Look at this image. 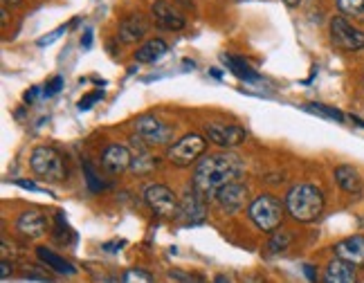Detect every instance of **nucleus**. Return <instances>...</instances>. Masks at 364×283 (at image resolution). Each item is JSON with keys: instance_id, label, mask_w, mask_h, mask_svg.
<instances>
[{"instance_id": "nucleus-32", "label": "nucleus", "mask_w": 364, "mask_h": 283, "mask_svg": "<svg viewBox=\"0 0 364 283\" xmlns=\"http://www.w3.org/2000/svg\"><path fill=\"white\" fill-rule=\"evenodd\" d=\"M14 185L16 187H21V189H25V191H38V193H48V196H52L48 189H43V187H38L36 182H32V180H14Z\"/></svg>"}, {"instance_id": "nucleus-12", "label": "nucleus", "mask_w": 364, "mask_h": 283, "mask_svg": "<svg viewBox=\"0 0 364 283\" xmlns=\"http://www.w3.org/2000/svg\"><path fill=\"white\" fill-rule=\"evenodd\" d=\"M151 18L158 27L169 32H180L182 27H185V16H182L173 5L166 3V0H156V3L151 5Z\"/></svg>"}, {"instance_id": "nucleus-17", "label": "nucleus", "mask_w": 364, "mask_h": 283, "mask_svg": "<svg viewBox=\"0 0 364 283\" xmlns=\"http://www.w3.org/2000/svg\"><path fill=\"white\" fill-rule=\"evenodd\" d=\"M46 228H48V220L41 211H25L16 220V230L27 238H41L46 234Z\"/></svg>"}, {"instance_id": "nucleus-29", "label": "nucleus", "mask_w": 364, "mask_h": 283, "mask_svg": "<svg viewBox=\"0 0 364 283\" xmlns=\"http://www.w3.org/2000/svg\"><path fill=\"white\" fill-rule=\"evenodd\" d=\"M100 99H104V90H92V92H88L79 102V110H90L97 102H100Z\"/></svg>"}, {"instance_id": "nucleus-1", "label": "nucleus", "mask_w": 364, "mask_h": 283, "mask_svg": "<svg viewBox=\"0 0 364 283\" xmlns=\"http://www.w3.org/2000/svg\"><path fill=\"white\" fill-rule=\"evenodd\" d=\"M243 171V160L232 151L207 155V158L198 160L193 169V189L200 191L205 198H212L220 187L230 185V182H239Z\"/></svg>"}, {"instance_id": "nucleus-28", "label": "nucleus", "mask_w": 364, "mask_h": 283, "mask_svg": "<svg viewBox=\"0 0 364 283\" xmlns=\"http://www.w3.org/2000/svg\"><path fill=\"white\" fill-rule=\"evenodd\" d=\"M83 171H86V182H88V189L92 191V193H97V191H102L104 189V182L97 178V173H95V169L88 164V162H83Z\"/></svg>"}, {"instance_id": "nucleus-20", "label": "nucleus", "mask_w": 364, "mask_h": 283, "mask_svg": "<svg viewBox=\"0 0 364 283\" xmlns=\"http://www.w3.org/2000/svg\"><path fill=\"white\" fill-rule=\"evenodd\" d=\"M166 52H169V46H166L164 38H151V41H146V43L139 46L133 56H135L137 63H156Z\"/></svg>"}, {"instance_id": "nucleus-15", "label": "nucleus", "mask_w": 364, "mask_h": 283, "mask_svg": "<svg viewBox=\"0 0 364 283\" xmlns=\"http://www.w3.org/2000/svg\"><path fill=\"white\" fill-rule=\"evenodd\" d=\"M131 160H133L131 151L122 144H110L102 153V166L113 176H119L126 169H131Z\"/></svg>"}, {"instance_id": "nucleus-24", "label": "nucleus", "mask_w": 364, "mask_h": 283, "mask_svg": "<svg viewBox=\"0 0 364 283\" xmlns=\"http://www.w3.org/2000/svg\"><path fill=\"white\" fill-rule=\"evenodd\" d=\"M292 243V234L290 232H274L270 243H268V250L270 254H279V252H286Z\"/></svg>"}, {"instance_id": "nucleus-9", "label": "nucleus", "mask_w": 364, "mask_h": 283, "mask_svg": "<svg viewBox=\"0 0 364 283\" xmlns=\"http://www.w3.org/2000/svg\"><path fill=\"white\" fill-rule=\"evenodd\" d=\"M205 137L220 149H236L247 139V131L236 124H207Z\"/></svg>"}, {"instance_id": "nucleus-18", "label": "nucleus", "mask_w": 364, "mask_h": 283, "mask_svg": "<svg viewBox=\"0 0 364 283\" xmlns=\"http://www.w3.org/2000/svg\"><path fill=\"white\" fill-rule=\"evenodd\" d=\"M333 178L335 182L346 191V193H353L358 196L362 191V176L355 166L351 164H340V166H335V171H333Z\"/></svg>"}, {"instance_id": "nucleus-4", "label": "nucleus", "mask_w": 364, "mask_h": 283, "mask_svg": "<svg viewBox=\"0 0 364 283\" xmlns=\"http://www.w3.org/2000/svg\"><path fill=\"white\" fill-rule=\"evenodd\" d=\"M30 166L41 180L48 182H63L68 176L63 155L52 146H36L30 155Z\"/></svg>"}, {"instance_id": "nucleus-23", "label": "nucleus", "mask_w": 364, "mask_h": 283, "mask_svg": "<svg viewBox=\"0 0 364 283\" xmlns=\"http://www.w3.org/2000/svg\"><path fill=\"white\" fill-rule=\"evenodd\" d=\"M304 110L315 112V115L326 117V119H333V122H344V119H346V117H344V112H342V110H338L335 106H324V104H306V106H304Z\"/></svg>"}, {"instance_id": "nucleus-22", "label": "nucleus", "mask_w": 364, "mask_h": 283, "mask_svg": "<svg viewBox=\"0 0 364 283\" xmlns=\"http://www.w3.org/2000/svg\"><path fill=\"white\" fill-rule=\"evenodd\" d=\"M36 257L43 261L50 270H54V272H59V274H68V277H73V274H77V267L70 263V261H65L63 257H59L57 252H52V250H48V247H38L36 250Z\"/></svg>"}, {"instance_id": "nucleus-19", "label": "nucleus", "mask_w": 364, "mask_h": 283, "mask_svg": "<svg viewBox=\"0 0 364 283\" xmlns=\"http://www.w3.org/2000/svg\"><path fill=\"white\" fill-rule=\"evenodd\" d=\"M158 164H160L158 158H156V155H151L146 144H144L142 139H139V149L133 153V160H131V171L135 176H149V173L156 171Z\"/></svg>"}, {"instance_id": "nucleus-40", "label": "nucleus", "mask_w": 364, "mask_h": 283, "mask_svg": "<svg viewBox=\"0 0 364 283\" xmlns=\"http://www.w3.org/2000/svg\"><path fill=\"white\" fill-rule=\"evenodd\" d=\"M214 283H232V281H230V279H228L225 274H218V277L214 279Z\"/></svg>"}, {"instance_id": "nucleus-43", "label": "nucleus", "mask_w": 364, "mask_h": 283, "mask_svg": "<svg viewBox=\"0 0 364 283\" xmlns=\"http://www.w3.org/2000/svg\"><path fill=\"white\" fill-rule=\"evenodd\" d=\"M239 3H241V0H239Z\"/></svg>"}, {"instance_id": "nucleus-41", "label": "nucleus", "mask_w": 364, "mask_h": 283, "mask_svg": "<svg viewBox=\"0 0 364 283\" xmlns=\"http://www.w3.org/2000/svg\"><path fill=\"white\" fill-rule=\"evenodd\" d=\"M282 3H286L288 7H297V5L301 3V0H282Z\"/></svg>"}, {"instance_id": "nucleus-39", "label": "nucleus", "mask_w": 364, "mask_h": 283, "mask_svg": "<svg viewBox=\"0 0 364 283\" xmlns=\"http://www.w3.org/2000/svg\"><path fill=\"white\" fill-rule=\"evenodd\" d=\"M243 283H265V281H263V277H259V274H250V277H245Z\"/></svg>"}, {"instance_id": "nucleus-14", "label": "nucleus", "mask_w": 364, "mask_h": 283, "mask_svg": "<svg viewBox=\"0 0 364 283\" xmlns=\"http://www.w3.org/2000/svg\"><path fill=\"white\" fill-rule=\"evenodd\" d=\"M333 252L338 259L360 267V265H364V236L355 234V236L342 238L340 243L333 245Z\"/></svg>"}, {"instance_id": "nucleus-3", "label": "nucleus", "mask_w": 364, "mask_h": 283, "mask_svg": "<svg viewBox=\"0 0 364 283\" xmlns=\"http://www.w3.org/2000/svg\"><path fill=\"white\" fill-rule=\"evenodd\" d=\"M284 207L286 205H282V201H277L272 193H261V196H257L255 201L250 203L247 216H250V220L255 223L261 232L274 234L279 228H282Z\"/></svg>"}, {"instance_id": "nucleus-27", "label": "nucleus", "mask_w": 364, "mask_h": 283, "mask_svg": "<svg viewBox=\"0 0 364 283\" xmlns=\"http://www.w3.org/2000/svg\"><path fill=\"white\" fill-rule=\"evenodd\" d=\"M73 234L70 230V225L63 216V211H57V228H54V238L59 240V243H68V236Z\"/></svg>"}, {"instance_id": "nucleus-35", "label": "nucleus", "mask_w": 364, "mask_h": 283, "mask_svg": "<svg viewBox=\"0 0 364 283\" xmlns=\"http://www.w3.org/2000/svg\"><path fill=\"white\" fill-rule=\"evenodd\" d=\"M9 272H11V265H9V261H7V259H3V265H0V277L7 279V277H9Z\"/></svg>"}, {"instance_id": "nucleus-11", "label": "nucleus", "mask_w": 364, "mask_h": 283, "mask_svg": "<svg viewBox=\"0 0 364 283\" xmlns=\"http://www.w3.org/2000/svg\"><path fill=\"white\" fill-rule=\"evenodd\" d=\"M207 214V205H205V196L196 189H187V193L180 198V211L178 218L185 225H198L205 220Z\"/></svg>"}, {"instance_id": "nucleus-37", "label": "nucleus", "mask_w": 364, "mask_h": 283, "mask_svg": "<svg viewBox=\"0 0 364 283\" xmlns=\"http://www.w3.org/2000/svg\"><path fill=\"white\" fill-rule=\"evenodd\" d=\"M36 95H38V88H32L30 92H25V102H27V104H32L34 99H36Z\"/></svg>"}, {"instance_id": "nucleus-13", "label": "nucleus", "mask_w": 364, "mask_h": 283, "mask_svg": "<svg viewBox=\"0 0 364 283\" xmlns=\"http://www.w3.org/2000/svg\"><path fill=\"white\" fill-rule=\"evenodd\" d=\"M149 34V21L142 14H129L117 27V38L124 46H133Z\"/></svg>"}, {"instance_id": "nucleus-34", "label": "nucleus", "mask_w": 364, "mask_h": 283, "mask_svg": "<svg viewBox=\"0 0 364 283\" xmlns=\"http://www.w3.org/2000/svg\"><path fill=\"white\" fill-rule=\"evenodd\" d=\"M90 46H92V30H86V34L81 36V48L90 50Z\"/></svg>"}, {"instance_id": "nucleus-38", "label": "nucleus", "mask_w": 364, "mask_h": 283, "mask_svg": "<svg viewBox=\"0 0 364 283\" xmlns=\"http://www.w3.org/2000/svg\"><path fill=\"white\" fill-rule=\"evenodd\" d=\"M117 247H124V240H119V243H106L104 245L106 252H117Z\"/></svg>"}, {"instance_id": "nucleus-33", "label": "nucleus", "mask_w": 364, "mask_h": 283, "mask_svg": "<svg viewBox=\"0 0 364 283\" xmlns=\"http://www.w3.org/2000/svg\"><path fill=\"white\" fill-rule=\"evenodd\" d=\"M304 274L308 277V281H311V283H317V272H315V265L306 263V265H304Z\"/></svg>"}, {"instance_id": "nucleus-16", "label": "nucleus", "mask_w": 364, "mask_h": 283, "mask_svg": "<svg viewBox=\"0 0 364 283\" xmlns=\"http://www.w3.org/2000/svg\"><path fill=\"white\" fill-rule=\"evenodd\" d=\"M321 283H358V274H355V265L346 263L342 259L335 257L324 270V279Z\"/></svg>"}, {"instance_id": "nucleus-25", "label": "nucleus", "mask_w": 364, "mask_h": 283, "mask_svg": "<svg viewBox=\"0 0 364 283\" xmlns=\"http://www.w3.org/2000/svg\"><path fill=\"white\" fill-rule=\"evenodd\" d=\"M335 5L346 16H362L364 14V0H335Z\"/></svg>"}, {"instance_id": "nucleus-31", "label": "nucleus", "mask_w": 364, "mask_h": 283, "mask_svg": "<svg viewBox=\"0 0 364 283\" xmlns=\"http://www.w3.org/2000/svg\"><path fill=\"white\" fill-rule=\"evenodd\" d=\"M61 88H63V77H52V79L46 83L43 95H46V97H54L57 92H61Z\"/></svg>"}, {"instance_id": "nucleus-5", "label": "nucleus", "mask_w": 364, "mask_h": 283, "mask_svg": "<svg viewBox=\"0 0 364 283\" xmlns=\"http://www.w3.org/2000/svg\"><path fill=\"white\" fill-rule=\"evenodd\" d=\"M207 149V139L200 133H187L182 135L176 144L166 149V160L178 169H187L191 164H198V158Z\"/></svg>"}, {"instance_id": "nucleus-2", "label": "nucleus", "mask_w": 364, "mask_h": 283, "mask_svg": "<svg viewBox=\"0 0 364 283\" xmlns=\"http://www.w3.org/2000/svg\"><path fill=\"white\" fill-rule=\"evenodd\" d=\"M286 211L297 223H313L324 211V193L311 182H299L286 193Z\"/></svg>"}, {"instance_id": "nucleus-30", "label": "nucleus", "mask_w": 364, "mask_h": 283, "mask_svg": "<svg viewBox=\"0 0 364 283\" xmlns=\"http://www.w3.org/2000/svg\"><path fill=\"white\" fill-rule=\"evenodd\" d=\"M63 32H65V25H61V27H57V30H54V32H50V36H41V38L36 41V46H38V48L52 46L54 41H59V38L63 36Z\"/></svg>"}, {"instance_id": "nucleus-6", "label": "nucleus", "mask_w": 364, "mask_h": 283, "mask_svg": "<svg viewBox=\"0 0 364 283\" xmlns=\"http://www.w3.org/2000/svg\"><path fill=\"white\" fill-rule=\"evenodd\" d=\"M144 203L151 207L153 214L164 218V220L178 218L180 201H178V196L166 185H149L144 189Z\"/></svg>"}, {"instance_id": "nucleus-10", "label": "nucleus", "mask_w": 364, "mask_h": 283, "mask_svg": "<svg viewBox=\"0 0 364 283\" xmlns=\"http://www.w3.org/2000/svg\"><path fill=\"white\" fill-rule=\"evenodd\" d=\"M216 203L225 214H239V211L247 205V187L243 182H230V185L220 187L216 191Z\"/></svg>"}, {"instance_id": "nucleus-8", "label": "nucleus", "mask_w": 364, "mask_h": 283, "mask_svg": "<svg viewBox=\"0 0 364 283\" xmlns=\"http://www.w3.org/2000/svg\"><path fill=\"white\" fill-rule=\"evenodd\" d=\"M331 41L335 48L344 52H360L364 50V32L353 27L344 16L331 18Z\"/></svg>"}, {"instance_id": "nucleus-42", "label": "nucleus", "mask_w": 364, "mask_h": 283, "mask_svg": "<svg viewBox=\"0 0 364 283\" xmlns=\"http://www.w3.org/2000/svg\"><path fill=\"white\" fill-rule=\"evenodd\" d=\"M3 3H11V5H18L21 0H3Z\"/></svg>"}, {"instance_id": "nucleus-36", "label": "nucleus", "mask_w": 364, "mask_h": 283, "mask_svg": "<svg viewBox=\"0 0 364 283\" xmlns=\"http://www.w3.org/2000/svg\"><path fill=\"white\" fill-rule=\"evenodd\" d=\"M23 277H25V279H34V281H48V277H41V274H36V272H32V270H25Z\"/></svg>"}, {"instance_id": "nucleus-7", "label": "nucleus", "mask_w": 364, "mask_h": 283, "mask_svg": "<svg viewBox=\"0 0 364 283\" xmlns=\"http://www.w3.org/2000/svg\"><path fill=\"white\" fill-rule=\"evenodd\" d=\"M135 133L146 146H166L173 139V129L153 115H142L135 119Z\"/></svg>"}, {"instance_id": "nucleus-26", "label": "nucleus", "mask_w": 364, "mask_h": 283, "mask_svg": "<svg viewBox=\"0 0 364 283\" xmlns=\"http://www.w3.org/2000/svg\"><path fill=\"white\" fill-rule=\"evenodd\" d=\"M122 283H156L153 274H149L146 270H139V267H131L122 274Z\"/></svg>"}, {"instance_id": "nucleus-21", "label": "nucleus", "mask_w": 364, "mask_h": 283, "mask_svg": "<svg viewBox=\"0 0 364 283\" xmlns=\"http://www.w3.org/2000/svg\"><path fill=\"white\" fill-rule=\"evenodd\" d=\"M220 61L225 63V68L230 70V73H232L234 77H239V79L245 81V83H257V81H261V77L255 73V70H252V65H250L247 61L239 59V56L220 54Z\"/></svg>"}]
</instances>
